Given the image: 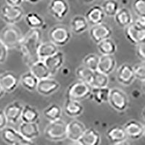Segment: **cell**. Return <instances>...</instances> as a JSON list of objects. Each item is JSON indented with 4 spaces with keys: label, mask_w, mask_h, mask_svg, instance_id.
I'll list each match as a JSON object with an SVG mask.
<instances>
[{
    "label": "cell",
    "mask_w": 145,
    "mask_h": 145,
    "mask_svg": "<svg viewBox=\"0 0 145 145\" xmlns=\"http://www.w3.org/2000/svg\"><path fill=\"white\" fill-rule=\"evenodd\" d=\"M42 40V31L41 29H30L20 42V51L25 65L31 67L33 63L39 60L38 50Z\"/></svg>",
    "instance_id": "obj_1"
},
{
    "label": "cell",
    "mask_w": 145,
    "mask_h": 145,
    "mask_svg": "<svg viewBox=\"0 0 145 145\" xmlns=\"http://www.w3.org/2000/svg\"><path fill=\"white\" fill-rule=\"evenodd\" d=\"M23 37L20 29L15 25H7L0 32V41L8 50L19 48Z\"/></svg>",
    "instance_id": "obj_2"
},
{
    "label": "cell",
    "mask_w": 145,
    "mask_h": 145,
    "mask_svg": "<svg viewBox=\"0 0 145 145\" xmlns=\"http://www.w3.org/2000/svg\"><path fill=\"white\" fill-rule=\"evenodd\" d=\"M67 124L62 119L50 122L44 131L45 138L52 142L65 140L67 138Z\"/></svg>",
    "instance_id": "obj_3"
},
{
    "label": "cell",
    "mask_w": 145,
    "mask_h": 145,
    "mask_svg": "<svg viewBox=\"0 0 145 145\" xmlns=\"http://www.w3.org/2000/svg\"><path fill=\"white\" fill-rule=\"evenodd\" d=\"M91 92V86L88 84L78 80L72 83L67 89V99L76 100L78 102L89 98Z\"/></svg>",
    "instance_id": "obj_4"
},
{
    "label": "cell",
    "mask_w": 145,
    "mask_h": 145,
    "mask_svg": "<svg viewBox=\"0 0 145 145\" xmlns=\"http://www.w3.org/2000/svg\"><path fill=\"white\" fill-rule=\"evenodd\" d=\"M49 38L51 42L59 47L68 44L72 38V33L68 27L63 24H57L50 30Z\"/></svg>",
    "instance_id": "obj_5"
},
{
    "label": "cell",
    "mask_w": 145,
    "mask_h": 145,
    "mask_svg": "<svg viewBox=\"0 0 145 145\" xmlns=\"http://www.w3.org/2000/svg\"><path fill=\"white\" fill-rule=\"evenodd\" d=\"M108 102L116 111L123 112L129 107V100L125 91L116 87L110 89Z\"/></svg>",
    "instance_id": "obj_6"
},
{
    "label": "cell",
    "mask_w": 145,
    "mask_h": 145,
    "mask_svg": "<svg viewBox=\"0 0 145 145\" xmlns=\"http://www.w3.org/2000/svg\"><path fill=\"white\" fill-rule=\"evenodd\" d=\"M24 10L20 7L3 5L0 10V18L7 25H15L23 19Z\"/></svg>",
    "instance_id": "obj_7"
},
{
    "label": "cell",
    "mask_w": 145,
    "mask_h": 145,
    "mask_svg": "<svg viewBox=\"0 0 145 145\" xmlns=\"http://www.w3.org/2000/svg\"><path fill=\"white\" fill-rule=\"evenodd\" d=\"M69 4L67 0H51L48 5L50 15L58 20H63L69 12Z\"/></svg>",
    "instance_id": "obj_8"
},
{
    "label": "cell",
    "mask_w": 145,
    "mask_h": 145,
    "mask_svg": "<svg viewBox=\"0 0 145 145\" xmlns=\"http://www.w3.org/2000/svg\"><path fill=\"white\" fill-rule=\"evenodd\" d=\"M89 31L90 38L97 44L102 41L110 39L112 35V28L110 25L104 23L94 26H91Z\"/></svg>",
    "instance_id": "obj_9"
},
{
    "label": "cell",
    "mask_w": 145,
    "mask_h": 145,
    "mask_svg": "<svg viewBox=\"0 0 145 145\" xmlns=\"http://www.w3.org/2000/svg\"><path fill=\"white\" fill-rule=\"evenodd\" d=\"M20 84V77L12 71H7L0 74V86L5 93L13 92Z\"/></svg>",
    "instance_id": "obj_10"
},
{
    "label": "cell",
    "mask_w": 145,
    "mask_h": 145,
    "mask_svg": "<svg viewBox=\"0 0 145 145\" xmlns=\"http://www.w3.org/2000/svg\"><path fill=\"white\" fill-rule=\"evenodd\" d=\"M116 79L123 86H130L136 79L134 67L128 63L120 65L116 71Z\"/></svg>",
    "instance_id": "obj_11"
},
{
    "label": "cell",
    "mask_w": 145,
    "mask_h": 145,
    "mask_svg": "<svg viewBox=\"0 0 145 145\" xmlns=\"http://www.w3.org/2000/svg\"><path fill=\"white\" fill-rule=\"evenodd\" d=\"M125 35L127 40L136 46L145 41V28H141L134 23L125 28Z\"/></svg>",
    "instance_id": "obj_12"
},
{
    "label": "cell",
    "mask_w": 145,
    "mask_h": 145,
    "mask_svg": "<svg viewBox=\"0 0 145 145\" xmlns=\"http://www.w3.org/2000/svg\"><path fill=\"white\" fill-rule=\"evenodd\" d=\"M86 129V125L80 120H71L67 124V138L72 142H78Z\"/></svg>",
    "instance_id": "obj_13"
},
{
    "label": "cell",
    "mask_w": 145,
    "mask_h": 145,
    "mask_svg": "<svg viewBox=\"0 0 145 145\" xmlns=\"http://www.w3.org/2000/svg\"><path fill=\"white\" fill-rule=\"evenodd\" d=\"M23 106L24 105L19 101H14L5 107L4 112L9 123L15 124L20 120Z\"/></svg>",
    "instance_id": "obj_14"
},
{
    "label": "cell",
    "mask_w": 145,
    "mask_h": 145,
    "mask_svg": "<svg viewBox=\"0 0 145 145\" xmlns=\"http://www.w3.org/2000/svg\"><path fill=\"white\" fill-rule=\"evenodd\" d=\"M60 84L57 80L51 78L40 80L36 88V91L42 96H50L57 91Z\"/></svg>",
    "instance_id": "obj_15"
},
{
    "label": "cell",
    "mask_w": 145,
    "mask_h": 145,
    "mask_svg": "<svg viewBox=\"0 0 145 145\" xmlns=\"http://www.w3.org/2000/svg\"><path fill=\"white\" fill-rule=\"evenodd\" d=\"M128 138L137 140L144 135V125L135 120H129L123 126Z\"/></svg>",
    "instance_id": "obj_16"
},
{
    "label": "cell",
    "mask_w": 145,
    "mask_h": 145,
    "mask_svg": "<svg viewBox=\"0 0 145 145\" xmlns=\"http://www.w3.org/2000/svg\"><path fill=\"white\" fill-rule=\"evenodd\" d=\"M18 131L25 139L33 141L40 135V129L38 123L21 122L19 125Z\"/></svg>",
    "instance_id": "obj_17"
},
{
    "label": "cell",
    "mask_w": 145,
    "mask_h": 145,
    "mask_svg": "<svg viewBox=\"0 0 145 145\" xmlns=\"http://www.w3.org/2000/svg\"><path fill=\"white\" fill-rule=\"evenodd\" d=\"M105 12L100 5H94L86 12L85 18H86L90 26L99 25L103 23L105 19Z\"/></svg>",
    "instance_id": "obj_18"
},
{
    "label": "cell",
    "mask_w": 145,
    "mask_h": 145,
    "mask_svg": "<svg viewBox=\"0 0 145 145\" xmlns=\"http://www.w3.org/2000/svg\"><path fill=\"white\" fill-rule=\"evenodd\" d=\"M44 62L51 72L52 76H54L61 69V68L64 65V53L61 51H58L55 54L46 58Z\"/></svg>",
    "instance_id": "obj_19"
},
{
    "label": "cell",
    "mask_w": 145,
    "mask_h": 145,
    "mask_svg": "<svg viewBox=\"0 0 145 145\" xmlns=\"http://www.w3.org/2000/svg\"><path fill=\"white\" fill-rule=\"evenodd\" d=\"M116 65L117 62L114 55H101L97 71L109 76L115 71Z\"/></svg>",
    "instance_id": "obj_20"
},
{
    "label": "cell",
    "mask_w": 145,
    "mask_h": 145,
    "mask_svg": "<svg viewBox=\"0 0 145 145\" xmlns=\"http://www.w3.org/2000/svg\"><path fill=\"white\" fill-rule=\"evenodd\" d=\"M84 110V107L81 102L67 99L64 103V112L66 116L72 118L80 116Z\"/></svg>",
    "instance_id": "obj_21"
},
{
    "label": "cell",
    "mask_w": 145,
    "mask_h": 145,
    "mask_svg": "<svg viewBox=\"0 0 145 145\" xmlns=\"http://www.w3.org/2000/svg\"><path fill=\"white\" fill-rule=\"evenodd\" d=\"M106 137L107 139L113 144L126 141L128 138L123 126L120 125H114L110 128L107 131Z\"/></svg>",
    "instance_id": "obj_22"
},
{
    "label": "cell",
    "mask_w": 145,
    "mask_h": 145,
    "mask_svg": "<svg viewBox=\"0 0 145 145\" xmlns=\"http://www.w3.org/2000/svg\"><path fill=\"white\" fill-rule=\"evenodd\" d=\"M71 31L76 34H81L89 29V24L86 18L83 15H76L71 19Z\"/></svg>",
    "instance_id": "obj_23"
},
{
    "label": "cell",
    "mask_w": 145,
    "mask_h": 145,
    "mask_svg": "<svg viewBox=\"0 0 145 145\" xmlns=\"http://www.w3.org/2000/svg\"><path fill=\"white\" fill-rule=\"evenodd\" d=\"M2 139L9 145H15L23 138L20 132L12 127L7 126L1 131Z\"/></svg>",
    "instance_id": "obj_24"
},
{
    "label": "cell",
    "mask_w": 145,
    "mask_h": 145,
    "mask_svg": "<svg viewBox=\"0 0 145 145\" xmlns=\"http://www.w3.org/2000/svg\"><path fill=\"white\" fill-rule=\"evenodd\" d=\"M101 135L93 128L87 129L78 142L81 145H99L101 143Z\"/></svg>",
    "instance_id": "obj_25"
},
{
    "label": "cell",
    "mask_w": 145,
    "mask_h": 145,
    "mask_svg": "<svg viewBox=\"0 0 145 145\" xmlns=\"http://www.w3.org/2000/svg\"><path fill=\"white\" fill-rule=\"evenodd\" d=\"M30 72L33 76H36L39 80H43L51 78L52 74L47 66L45 65L44 62L39 60L36 63H33L30 67Z\"/></svg>",
    "instance_id": "obj_26"
},
{
    "label": "cell",
    "mask_w": 145,
    "mask_h": 145,
    "mask_svg": "<svg viewBox=\"0 0 145 145\" xmlns=\"http://www.w3.org/2000/svg\"><path fill=\"white\" fill-rule=\"evenodd\" d=\"M116 24L121 28H125L133 23V16L130 10L126 7H121L114 16Z\"/></svg>",
    "instance_id": "obj_27"
},
{
    "label": "cell",
    "mask_w": 145,
    "mask_h": 145,
    "mask_svg": "<svg viewBox=\"0 0 145 145\" xmlns=\"http://www.w3.org/2000/svg\"><path fill=\"white\" fill-rule=\"evenodd\" d=\"M58 51V46L50 41L41 42L38 50L39 59L41 61H44L46 58L55 54Z\"/></svg>",
    "instance_id": "obj_28"
},
{
    "label": "cell",
    "mask_w": 145,
    "mask_h": 145,
    "mask_svg": "<svg viewBox=\"0 0 145 145\" xmlns=\"http://www.w3.org/2000/svg\"><path fill=\"white\" fill-rule=\"evenodd\" d=\"M40 119V113L36 108L30 105L23 106L21 115L22 122L25 123H38Z\"/></svg>",
    "instance_id": "obj_29"
},
{
    "label": "cell",
    "mask_w": 145,
    "mask_h": 145,
    "mask_svg": "<svg viewBox=\"0 0 145 145\" xmlns=\"http://www.w3.org/2000/svg\"><path fill=\"white\" fill-rule=\"evenodd\" d=\"M110 89L105 88H91V92L89 99L97 104H103L108 102Z\"/></svg>",
    "instance_id": "obj_30"
},
{
    "label": "cell",
    "mask_w": 145,
    "mask_h": 145,
    "mask_svg": "<svg viewBox=\"0 0 145 145\" xmlns=\"http://www.w3.org/2000/svg\"><path fill=\"white\" fill-rule=\"evenodd\" d=\"M43 115L48 121L53 122L62 119L63 110L59 105L53 103L44 110Z\"/></svg>",
    "instance_id": "obj_31"
},
{
    "label": "cell",
    "mask_w": 145,
    "mask_h": 145,
    "mask_svg": "<svg viewBox=\"0 0 145 145\" xmlns=\"http://www.w3.org/2000/svg\"><path fill=\"white\" fill-rule=\"evenodd\" d=\"M39 81V80L36 76H33L30 71L23 73L20 78V83L22 86L29 91H36Z\"/></svg>",
    "instance_id": "obj_32"
},
{
    "label": "cell",
    "mask_w": 145,
    "mask_h": 145,
    "mask_svg": "<svg viewBox=\"0 0 145 145\" xmlns=\"http://www.w3.org/2000/svg\"><path fill=\"white\" fill-rule=\"evenodd\" d=\"M25 22L31 29H41L45 24L44 19L35 12H31L26 14Z\"/></svg>",
    "instance_id": "obj_33"
},
{
    "label": "cell",
    "mask_w": 145,
    "mask_h": 145,
    "mask_svg": "<svg viewBox=\"0 0 145 145\" xmlns=\"http://www.w3.org/2000/svg\"><path fill=\"white\" fill-rule=\"evenodd\" d=\"M97 49L101 55H114L117 51V45L112 39H107L97 44Z\"/></svg>",
    "instance_id": "obj_34"
},
{
    "label": "cell",
    "mask_w": 145,
    "mask_h": 145,
    "mask_svg": "<svg viewBox=\"0 0 145 145\" xmlns=\"http://www.w3.org/2000/svg\"><path fill=\"white\" fill-rule=\"evenodd\" d=\"M109 77L107 75L99 72V71H94L92 81L90 86L91 88H105L108 87Z\"/></svg>",
    "instance_id": "obj_35"
},
{
    "label": "cell",
    "mask_w": 145,
    "mask_h": 145,
    "mask_svg": "<svg viewBox=\"0 0 145 145\" xmlns=\"http://www.w3.org/2000/svg\"><path fill=\"white\" fill-rule=\"evenodd\" d=\"M101 7L106 16L113 18L120 8V4L118 0H105Z\"/></svg>",
    "instance_id": "obj_36"
},
{
    "label": "cell",
    "mask_w": 145,
    "mask_h": 145,
    "mask_svg": "<svg viewBox=\"0 0 145 145\" xmlns=\"http://www.w3.org/2000/svg\"><path fill=\"white\" fill-rule=\"evenodd\" d=\"M76 75L79 81H83V82L90 85L91 81H92L94 71L89 69L82 65L79 66L78 68H77L76 71Z\"/></svg>",
    "instance_id": "obj_37"
},
{
    "label": "cell",
    "mask_w": 145,
    "mask_h": 145,
    "mask_svg": "<svg viewBox=\"0 0 145 145\" xmlns=\"http://www.w3.org/2000/svg\"><path fill=\"white\" fill-rule=\"evenodd\" d=\"M99 62V56L97 54L91 53L87 54L83 59V65L91 70L92 71H97Z\"/></svg>",
    "instance_id": "obj_38"
},
{
    "label": "cell",
    "mask_w": 145,
    "mask_h": 145,
    "mask_svg": "<svg viewBox=\"0 0 145 145\" xmlns=\"http://www.w3.org/2000/svg\"><path fill=\"white\" fill-rule=\"evenodd\" d=\"M134 67V74L137 79L141 81H145V62L136 64Z\"/></svg>",
    "instance_id": "obj_39"
},
{
    "label": "cell",
    "mask_w": 145,
    "mask_h": 145,
    "mask_svg": "<svg viewBox=\"0 0 145 145\" xmlns=\"http://www.w3.org/2000/svg\"><path fill=\"white\" fill-rule=\"evenodd\" d=\"M132 7L137 16L145 15V0H134Z\"/></svg>",
    "instance_id": "obj_40"
},
{
    "label": "cell",
    "mask_w": 145,
    "mask_h": 145,
    "mask_svg": "<svg viewBox=\"0 0 145 145\" xmlns=\"http://www.w3.org/2000/svg\"><path fill=\"white\" fill-rule=\"evenodd\" d=\"M8 50V48L0 41V64H3L7 60Z\"/></svg>",
    "instance_id": "obj_41"
},
{
    "label": "cell",
    "mask_w": 145,
    "mask_h": 145,
    "mask_svg": "<svg viewBox=\"0 0 145 145\" xmlns=\"http://www.w3.org/2000/svg\"><path fill=\"white\" fill-rule=\"evenodd\" d=\"M137 55L142 62H145V41L136 46Z\"/></svg>",
    "instance_id": "obj_42"
},
{
    "label": "cell",
    "mask_w": 145,
    "mask_h": 145,
    "mask_svg": "<svg viewBox=\"0 0 145 145\" xmlns=\"http://www.w3.org/2000/svg\"><path fill=\"white\" fill-rule=\"evenodd\" d=\"M8 120L5 116L4 110H0V131H2L7 126Z\"/></svg>",
    "instance_id": "obj_43"
},
{
    "label": "cell",
    "mask_w": 145,
    "mask_h": 145,
    "mask_svg": "<svg viewBox=\"0 0 145 145\" xmlns=\"http://www.w3.org/2000/svg\"><path fill=\"white\" fill-rule=\"evenodd\" d=\"M134 23H136L137 25H138L141 28H145V15L137 16Z\"/></svg>",
    "instance_id": "obj_44"
},
{
    "label": "cell",
    "mask_w": 145,
    "mask_h": 145,
    "mask_svg": "<svg viewBox=\"0 0 145 145\" xmlns=\"http://www.w3.org/2000/svg\"><path fill=\"white\" fill-rule=\"evenodd\" d=\"M6 5H8L10 6H14V7H20L23 0H5Z\"/></svg>",
    "instance_id": "obj_45"
},
{
    "label": "cell",
    "mask_w": 145,
    "mask_h": 145,
    "mask_svg": "<svg viewBox=\"0 0 145 145\" xmlns=\"http://www.w3.org/2000/svg\"><path fill=\"white\" fill-rule=\"evenodd\" d=\"M15 145H35V144L33 143V141L25 139V138H23L22 140H20V142H18Z\"/></svg>",
    "instance_id": "obj_46"
},
{
    "label": "cell",
    "mask_w": 145,
    "mask_h": 145,
    "mask_svg": "<svg viewBox=\"0 0 145 145\" xmlns=\"http://www.w3.org/2000/svg\"><path fill=\"white\" fill-rule=\"evenodd\" d=\"M24 2H28L29 3H31V4H36L39 2L41 0H23Z\"/></svg>",
    "instance_id": "obj_47"
},
{
    "label": "cell",
    "mask_w": 145,
    "mask_h": 145,
    "mask_svg": "<svg viewBox=\"0 0 145 145\" xmlns=\"http://www.w3.org/2000/svg\"><path fill=\"white\" fill-rule=\"evenodd\" d=\"M5 94H6V93L5 92V91L3 90V89L2 88V86H0V99H2L4 96H5Z\"/></svg>",
    "instance_id": "obj_48"
},
{
    "label": "cell",
    "mask_w": 145,
    "mask_h": 145,
    "mask_svg": "<svg viewBox=\"0 0 145 145\" xmlns=\"http://www.w3.org/2000/svg\"><path fill=\"white\" fill-rule=\"evenodd\" d=\"M114 145H130V144H129V143L127 142V141H124V142H119V143L115 144Z\"/></svg>",
    "instance_id": "obj_49"
},
{
    "label": "cell",
    "mask_w": 145,
    "mask_h": 145,
    "mask_svg": "<svg viewBox=\"0 0 145 145\" xmlns=\"http://www.w3.org/2000/svg\"><path fill=\"white\" fill-rule=\"evenodd\" d=\"M68 145H81V144L78 142H72V143L69 144Z\"/></svg>",
    "instance_id": "obj_50"
},
{
    "label": "cell",
    "mask_w": 145,
    "mask_h": 145,
    "mask_svg": "<svg viewBox=\"0 0 145 145\" xmlns=\"http://www.w3.org/2000/svg\"><path fill=\"white\" fill-rule=\"evenodd\" d=\"M142 118H143L144 120H145V107H144V108L143 109V110H142Z\"/></svg>",
    "instance_id": "obj_51"
},
{
    "label": "cell",
    "mask_w": 145,
    "mask_h": 145,
    "mask_svg": "<svg viewBox=\"0 0 145 145\" xmlns=\"http://www.w3.org/2000/svg\"><path fill=\"white\" fill-rule=\"evenodd\" d=\"M84 2H86V3H91L94 1V0H83Z\"/></svg>",
    "instance_id": "obj_52"
},
{
    "label": "cell",
    "mask_w": 145,
    "mask_h": 145,
    "mask_svg": "<svg viewBox=\"0 0 145 145\" xmlns=\"http://www.w3.org/2000/svg\"><path fill=\"white\" fill-rule=\"evenodd\" d=\"M142 89H143L144 92V94H145V81H143V85H142Z\"/></svg>",
    "instance_id": "obj_53"
},
{
    "label": "cell",
    "mask_w": 145,
    "mask_h": 145,
    "mask_svg": "<svg viewBox=\"0 0 145 145\" xmlns=\"http://www.w3.org/2000/svg\"><path fill=\"white\" fill-rule=\"evenodd\" d=\"M144 136H145V125H144Z\"/></svg>",
    "instance_id": "obj_54"
}]
</instances>
